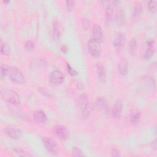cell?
<instances>
[{
  "instance_id": "6da1fadb",
  "label": "cell",
  "mask_w": 157,
  "mask_h": 157,
  "mask_svg": "<svg viewBox=\"0 0 157 157\" xmlns=\"http://www.w3.org/2000/svg\"><path fill=\"white\" fill-rule=\"evenodd\" d=\"M1 96L4 101L13 105H18L20 102V96L17 92L10 89L2 88L1 90Z\"/></svg>"
},
{
  "instance_id": "7a4b0ae2",
  "label": "cell",
  "mask_w": 157,
  "mask_h": 157,
  "mask_svg": "<svg viewBox=\"0 0 157 157\" xmlns=\"http://www.w3.org/2000/svg\"><path fill=\"white\" fill-rule=\"evenodd\" d=\"M9 76L12 81L18 84H22L25 81V77L21 71L15 66L9 68Z\"/></svg>"
},
{
  "instance_id": "3957f363",
  "label": "cell",
  "mask_w": 157,
  "mask_h": 157,
  "mask_svg": "<svg viewBox=\"0 0 157 157\" xmlns=\"http://www.w3.org/2000/svg\"><path fill=\"white\" fill-rule=\"evenodd\" d=\"M100 44L93 39H91L87 43L88 50L91 56L94 58H98L101 55V47Z\"/></svg>"
},
{
  "instance_id": "277c9868",
  "label": "cell",
  "mask_w": 157,
  "mask_h": 157,
  "mask_svg": "<svg viewBox=\"0 0 157 157\" xmlns=\"http://www.w3.org/2000/svg\"><path fill=\"white\" fill-rule=\"evenodd\" d=\"M42 142L45 148L50 153L53 155H56L58 153V147L55 141L52 139L48 137H44L42 139Z\"/></svg>"
},
{
  "instance_id": "5b68a950",
  "label": "cell",
  "mask_w": 157,
  "mask_h": 157,
  "mask_svg": "<svg viewBox=\"0 0 157 157\" xmlns=\"http://www.w3.org/2000/svg\"><path fill=\"white\" fill-rule=\"evenodd\" d=\"M54 131L55 134L61 140H66L69 138V131L67 128L62 125L57 124L54 127Z\"/></svg>"
},
{
  "instance_id": "8992f818",
  "label": "cell",
  "mask_w": 157,
  "mask_h": 157,
  "mask_svg": "<svg viewBox=\"0 0 157 157\" xmlns=\"http://www.w3.org/2000/svg\"><path fill=\"white\" fill-rule=\"evenodd\" d=\"M64 76L63 72L58 70L52 71L50 74V81L54 85H59L64 81Z\"/></svg>"
},
{
  "instance_id": "52a82bcc",
  "label": "cell",
  "mask_w": 157,
  "mask_h": 157,
  "mask_svg": "<svg viewBox=\"0 0 157 157\" xmlns=\"http://www.w3.org/2000/svg\"><path fill=\"white\" fill-rule=\"evenodd\" d=\"M4 133L9 137L13 139H17L22 136V131L16 128H4L3 129Z\"/></svg>"
},
{
  "instance_id": "ba28073f",
  "label": "cell",
  "mask_w": 157,
  "mask_h": 157,
  "mask_svg": "<svg viewBox=\"0 0 157 157\" xmlns=\"http://www.w3.org/2000/svg\"><path fill=\"white\" fill-rule=\"evenodd\" d=\"M104 35L103 31L100 25L96 24L94 25L92 29V38L93 40L98 42H102L103 40Z\"/></svg>"
},
{
  "instance_id": "9c48e42d",
  "label": "cell",
  "mask_w": 157,
  "mask_h": 157,
  "mask_svg": "<svg viewBox=\"0 0 157 157\" xmlns=\"http://www.w3.org/2000/svg\"><path fill=\"white\" fill-rule=\"evenodd\" d=\"M147 48L144 53V58L145 59L150 58L155 53V40L153 39H148L146 42Z\"/></svg>"
},
{
  "instance_id": "30bf717a",
  "label": "cell",
  "mask_w": 157,
  "mask_h": 157,
  "mask_svg": "<svg viewBox=\"0 0 157 157\" xmlns=\"http://www.w3.org/2000/svg\"><path fill=\"white\" fill-rule=\"evenodd\" d=\"M95 104L98 108L104 110L105 112L107 113L109 112L110 107L107 101L104 97H102V96L98 97L96 99Z\"/></svg>"
},
{
  "instance_id": "8fae6325",
  "label": "cell",
  "mask_w": 157,
  "mask_h": 157,
  "mask_svg": "<svg viewBox=\"0 0 157 157\" xmlns=\"http://www.w3.org/2000/svg\"><path fill=\"white\" fill-rule=\"evenodd\" d=\"M122 109H123V102L121 100L118 99L115 101L113 108L111 111L112 115L115 118H118L122 112Z\"/></svg>"
},
{
  "instance_id": "7c38bea8",
  "label": "cell",
  "mask_w": 157,
  "mask_h": 157,
  "mask_svg": "<svg viewBox=\"0 0 157 157\" xmlns=\"http://www.w3.org/2000/svg\"><path fill=\"white\" fill-rule=\"evenodd\" d=\"M125 42V35L123 33H118L115 34L113 39V45L117 48L122 47Z\"/></svg>"
},
{
  "instance_id": "4fadbf2b",
  "label": "cell",
  "mask_w": 157,
  "mask_h": 157,
  "mask_svg": "<svg viewBox=\"0 0 157 157\" xmlns=\"http://www.w3.org/2000/svg\"><path fill=\"white\" fill-rule=\"evenodd\" d=\"M34 121L40 124H44L47 122V117L45 113L42 110H37L33 114Z\"/></svg>"
},
{
  "instance_id": "5bb4252c",
  "label": "cell",
  "mask_w": 157,
  "mask_h": 157,
  "mask_svg": "<svg viewBox=\"0 0 157 157\" xmlns=\"http://www.w3.org/2000/svg\"><path fill=\"white\" fill-rule=\"evenodd\" d=\"M115 20L118 24L122 25L126 20V15L124 9L122 7H118L115 12Z\"/></svg>"
},
{
  "instance_id": "9a60e30c",
  "label": "cell",
  "mask_w": 157,
  "mask_h": 157,
  "mask_svg": "<svg viewBox=\"0 0 157 157\" xmlns=\"http://www.w3.org/2000/svg\"><path fill=\"white\" fill-rule=\"evenodd\" d=\"M118 70L123 75H126L128 70V60L126 58H122L118 63Z\"/></svg>"
},
{
  "instance_id": "2e32d148",
  "label": "cell",
  "mask_w": 157,
  "mask_h": 157,
  "mask_svg": "<svg viewBox=\"0 0 157 157\" xmlns=\"http://www.w3.org/2000/svg\"><path fill=\"white\" fill-rule=\"evenodd\" d=\"M96 73L99 80L102 82H105L106 78V72L104 67L102 64H99L97 65Z\"/></svg>"
},
{
  "instance_id": "e0dca14e",
  "label": "cell",
  "mask_w": 157,
  "mask_h": 157,
  "mask_svg": "<svg viewBox=\"0 0 157 157\" xmlns=\"http://www.w3.org/2000/svg\"><path fill=\"white\" fill-rule=\"evenodd\" d=\"M93 110L92 105L88 102L86 105L81 110V117L83 120H86Z\"/></svg>"
},
{
  "instance_id": "ac0fdd59",
  "label": "cell",
  "mask_w": 157,
  "mask_h": 157,
  "mask_svg": "<svg viewBox=\"0 0 157 157\" xmlns=\"http://www.w3.org/2000/svg\"><path fill=\"white\" fill-rule=\"evenodd\" d=\"M140 112L137 109H133L130 113V121L132 124H137L140 120Z\"/></svg>"
},
{
  "instance_id": "d6986e66",
  "label": "cell",
  "mask_w": 157,
  "mask_h": 157,
  "mask_svg": "<svg viewBox=\"0 0 157 157\" xmlns=\"http://www.w3.org/2000/svg\"><path fill=\"white\" fill-rule=\"evenodd\" d=\"M113 5H112L111 2H108V4L106 6L105 9V18L107 21L110 22L112 21L113 18Z\"/></svg>"
},
{
  "instance_id": "ffe728a7",
  "label": "cell",
  "mask_w": 157,
  "mask_h": 157,
  "mask_svg": "<svg viewBox=\"0 0 157 157\" xmlns=\"http://www.w3.org/2000/svg\"><path fill=\"white\" fill-rule=\"evenodd\" d=\"M128 48H129V52L130 54L131 55H135L137 50V42L134 38L131 39L129 42Z\"/></svg>"
},
{
  "instance_id": "44dd1931",
  "label": "cell",
  "mask_w": 157,
  "mask_h": 157,
  "mask_svg": "<svg viewBox=\"0 0 157 157\" xmlns=\"http://www.w3.org/2000/svg\"><path fill=\"white\" fill-rule=\"evenodd\" d=\"M143 7L140 2H136L134 7V17L136 18H139L142 13Z\"/></svg>"
},
{
  "instance_id": "7402d4cb",
  "label": "cell",
  "mask_w": 157,
  "mask_h": 157,
  "mask_svg": "<svg viewBox=\"0 0 157 157\" xmlns=\"http://www.w3.org/2000/svg\"><path fill=\"white\" fill-rule=\"evenodd\" d=\"M88 102V98L85 94H82L78 97L77 104L80 110H82L86 105Z\"/></svg>"
},
{
  "instance_id": "603a6c76",
  "label": "cell",
  "mask_w": 157,
  "mask_h": 157,
  "mask_svg": "<svg viewBox=\"0 0 157 157\" xmlns=\"http://www.w3.org/2000/svg\"><path fill=\"white\" fill-rule=\"evenodd\" d=\"M11 52L10 46L6 42H3L1 40V53L4 55H9Z\"/></svg>"
},
{
  "instance_id": "cb8c5ba5",
  "label": "cell",
  "mask_w": 157,
  "mask_h": 157,
  "mask_svg": "<svg viewBox=\"0 0 157 157\" xmlns=\"http://www.w3.org/2000/svg\"><path fill=\"white\" fill-rule=\"evenodd\" d=\"M45 61L44 59L42 58H38L33 61V63L31 64V67H40L42 66H44L45 64Z\"/></svg>"
},
{
  "instance_id": "d4e9b609",
  "label": "cell",
  "mask_w": 157,
  "mask_h": 157,
  "mask_svg": "<svg viewBox=\"0 0 157 157\" xmlns=\"http://www.w3.org/2000/svg\"><path fill=\"white\" fill-rule=\"evenodd\" d=\"M9 67L5 64H2L1 65V78L3 79L9 73Z\"/></svg>"
},
{
  "instance_id": "484cf974",
  "label": "cell",
  "mask_w": 157,
  "mask_h": 157,
  "mask_svg": "<svg viewBox=\"0 0 157 157\" xmlns=\"http://www.w3.org/2000/svg\"><path fill=\"white\" fill-rule=\"evenodd\" d=\"M53 37L56 39H58L60 36V31L58 24L57 22H55L53 23Z\"/></svg>"
},
{
  "instance_id": "4316f807",
  "label": "cell",
  "mask_w": 157,
  "mask_h": 157,
  "mask_svg": "<svg viewBox=\"0 0 157 157\" xmlns=\"http://www.w3.org/2000/svg\"><path fill=\"white\" fill-rule=\"evenodd\" d=\"M148 7L149 10L152 12L155 13L156 10V1H150L148 2Z\"/></svg>"
},
{
  "instance_id": "83f0119b",
  "label": "cell",
  "mask_w": 157,
  "mask_h": 157,
  "mask_svg": "<svg viewBox=\"0 0 157 157\" xmlns=\"http://www.w3.org/2000/svg\"><path fill=\"white\" fill-rule=\"evenodd\" d=\"M13 150L15 151V153H17L18 156H32L31 154L28 153V152L25 151L24 150H23L21 148H13Z\"/></svg>"
},
{
  "instance_id": "f1b7e54d",
  "label": "cell",
  "mask_w": 157,
  "mask_h": 157,
  "mask_svg": "<svg viewBox=\"0 0 157 157\" xmlns=\"http://www.w3.org/2000/svg\"><path fill=\"white\" fill-rule=\"evenodd\" d=\"M72 153V156H83L85 155L83 151L80 148L75 147L73 148Z\"/></svg>"
},
{
  "instance_id": "f546056e",
  "label": "cell",
  "mask_w": 157,
  "mask_h": 157,
  "mask_svg": "<svg viewBox=\"0 0 157 157\" xmlns=\"http://www.w3.org/2000/svg\"><path fill=\"white\" fill-rule=\"evenodd\" d=\"M66 67L67 72L71 76H75L77 74V72L75 69H74L69 63H66Z\"/></svg>"
},
{
  "instance_id": "4dcf8cb0",
  "label": "cell",
  "mask_w": 157,
  "mask_h": 157,
  "mask_svg": "<svg viewBox=\"0 0 157 157\" xmlns=\"http://www.w3.org/2000/svg\"><path fill=\"white\" fill-rule=\"evenodd\" d=\"M74 5H75V2L74 1L67 0V1H66V8L69 11H71V10H72L73 9V8L74 7Z\"/></svg>"
},
{
  "instance_id": "1f68e13d",
  "label": "cell",
  "mask_w": 157,
  "mask_h": 157,
  "mask_svg": "<svg viewBox=\"0 0 157 157\" xmlns=\"http://www.w3.org/2000/svg\"><path fill=\"white\" fill-rule=\"evenodd\" d=\"M34 47V44L31 40H28L25 44V48L28 50H32Z\"/></svg>"
},
{
  "instance_id": "d6a6232c",
  "label": "cell",
  "mask_w": 157,
  "mask_h": 157,
  "mask_svg": "<svg viewBox=\"0 0 157 157\" xmlns=\"http://www.w3.org/2000/svg\"><path fill=\"white\" fill-rule=\"evenodd\" d=\"M82 25H83V28L86 30L88 29L90 26V21L88 19H83L82 20Z\"/></svg>"
},
{
  "instance_id": "836d02e7",
  "label": "cell",
  "mask_w": 157,
  "mask_h": 157,
  "mask_svg": "<svg viewBox=\"0 0 157 157\" xmlns=\"http://www.w3.org/2000/svg\"><path fill=\"white\" fill-rule=\"evenodd\" d=\"M111 153H112V156H120L119 150L115 148H113L112 149Z\"/></svg>"
},
{
  "instance_id": "e575fe53",
  "label": "cell",
  "mask_w": 157,
  "mask_h": 157,
  "mask_svg": "<svg viewBox=\"0 0 157 157\" xmlns=\"http://www.w3.org/2000/svg\"><path fill=\"white\" fill-rule=\"evenodd\" d=\"M60 50H61V51L63 53H67L68 51H69V48H68V47H67L66 45L63 44V45H62L61 46Z\"/></svg>"
},
{
  "instance_id": "d590c367",
  "label": "cell",
  "mask_w": 157,
  "mask_h": 157,
  "mask_svg": "<svg viewBox=\"0 0 157 157\" xmlns=\"http://www.w3.org/2000/svg\"><path fill=\"white\" fill-rule=\"evenodd\" d=\"M151 145H152V147H153L155 150H156V140H155L154 141H153Z\"/></svg>"
},
{
  "instance_id": "8d00e7d4",
  "label": "cell",
  "mask_w": 157,
  "mask_h": 157,
  "mask_svg": "<svg viewBox=\"0 0 157 157\" xmlns=\"http://www.w3.org/2000/svg\"><path fill=\"white\" fill-rule=\"evenodd\" d=\"M9 2H10L9 1H2V2L4 4H8Z\"/></svg>"
}]
</instances>
